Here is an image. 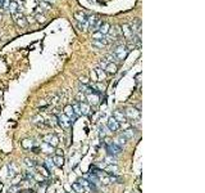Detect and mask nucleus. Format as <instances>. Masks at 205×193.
Instances as JSON below:
<instances>
[{"instance_id": "37998d69", "label": "nucleus", "mask_w": 205, "mask_h": 193, "mask_svg": "<svg viewBox=\"0 0 205 193\" xmlns=\"http://www.w3.org/2000/svg\"><path fill=\"white\" fill-rule=\"evenodd\" d=\"M101 182L104 183V184H110V176H102Z\"/></svg>"}, {"instance_id": "7c9ffc66", "label": "nucleus", "mask_w": 205, "mask_h": 193, "mask_svg": "<svg viewBox=\"0 0 205 193\" xmlns=\"http://www.w3.org/2000/svg\"><path fill=\"white\" fill-rule=\"evenodd\" d=\"M104 161L106 162L108 165H114L115 162H117V158H115V156H110V154H109V156H106V157H105V160H104Z\"/></svg>"}, {"instance_id": "cd10ccee", "label": "nucleus", "mask_w": 205, "mask_h": 193, "mask_svg": "<svg viewBox=\"0 0 205 193\" xmlns=\"http://www.w3.org/2000/svg\"><path fill=\"white\" fill-rule=\"evenodd\" d=\"M24 164H26V166L31 167V169H33V167L37 166L36 161H35V160H32V158H24Z\"/></svg>"}, {"instance_id": "de8ad7c7", "label": "nucleus", "mask_w": 205, "mask_h": 193, "mask_svg": "<svg viewBox=\"0 0 205 193\" xmlns=\"http://www.w3.org/2000/svg\"><path fill=\"white\" fill-rule=\"evenodd\" d=\"M140 77H141V73L136 75V82H137V84H140Z\"/></svg>"}, {"instance_id": "c03bdc74", "label": "nucleus", "mask_w": 205, "mask_h": 193, "mask_svg": "<svg viewBox=\"0 0 205 193\" xmlns=\"http://www.w3.org/2000/svg\"><path fill=\"white\" fill-rule=\"evenodd\" d=\"M17 193H33L32 189H24V190H18Z\"/></svg>"}, {"instance_id": "1a4fd4ad", "label": "nucleus", "mask_w": 205, "mask_h": 193, "mask_svg": "<svg viewBox=\"0 0 205 193\" xmlns=\"http://www.w3.org/2000/svg\"><path fill=\"white\" fill-rule=\"evenodd\" d=\"M64 115H65L67 117L71 120V122H73V120L77 117V116L74 115L73 110H72V106L71 104H68V106H65V107H64Z\"/></svg>"}, {"instance_id": "dca6fc26", "label": "nucleus", "mask_w": 205, "mask_h": 193, "mask_svg": "<svg viewBox=\"0 0 205 193\" xmlns=\"http://www.w3.org/2000/svg\"><path fill=\"white\" fill-rule=\"evenodd\" d=\"M108 41L106 39H101V40H92V46H95V48H99V49H102L105 45H108Z\"/></svg>"}, {"instance_id": "7ed1b4c3", "label": "nucleus", "mask_w": 205, "mask_h": 193, "mask_svg": "<svg viewBox=\"0 0 205 193\" xmlns=\"http://www.w3.org/2000/svg\"><path fill=\"white\" fill-rule=\"evenodd\" d=\"M124 116L126 118H130V120H137L140 118V111L136 110L135 107H127L124 110Z\"/></svg>"}, {"instance_id": "a211bd4d", "label": "nucleus", "mask_w": 205, "mask_h": 193, "mask_svg": "<svg viewBox=\"0 0 205 193\" xmlns=\"http://www.w3.org/2000/svg\"><path fill=\"white\" fill-rule=\"evenodd\" d=\"M114 144H117L118 147H120V148H123V147L127 144V139L124 138V136L120 134V135H118L117 136V139H115V142H114Z\"/></svg>"}, {"instance_id": "58836bf2", "label": "nucleus", "mask_w": 205, "mask_h": 193, "mask_svg": "<svg viewBox=\"0 0 205 193\" xmlns=\"http://www.w3.org/2000/svg\"><path fill=\"white\" fill-rule=\"evenodd\" d=\"M19 187H20L19 184H14V185H12V187L9 188V193H17V192H18V189H19Z\"/></svg>"}, {"instance_id": "393cba45", "label": "nucleus", "mask_w": 205, "mask_h": 193, "mask_svg": "<svg viewBox=\"0 0 205 193\" xmlns=\"http://www.w3.org/2000/svg\"><path fill=\"white\" fill-rule=\"evenodd\" d=\"M99 19V17H97V15H89V17H87V25H89V27H94V25L95 23H96V21ZM92 30V28H91Z\"/></svg>"}, {"instance_id": "6ab92c4d", "label": "nucleus", "mask_w": 205, "mask_h": 193, "mask_svg": "<svg viewBox=\"0 0 205 193\" xmlns=\"http://www.w3.org/2000/svg\"><path fill=\"white\" fill-rule=\"evenodd\" d=\"M31 121H32L33 124H36V125H38V126H44V118H42V116H40V115L33 116V117L31 118Z\"/></svg>"}, {"instance_id": "f3484780", "label": "nucleus", "mask_w": 205, "mask_h": 193, "mask_svg": "<svg viewBox=\"0 0 205 193\" xmlns=\"http://www.w3.org/2000/svg\"><path fill=\"white\" fill-rule=\"evenodd\" d=\"M122 135L124 136L126 139H132L133 136H135V129L133 128H128V129H126V130H123V133H122Z\"/></svg>"}, {"instance_id": "f03ea898", "label": "nucleus", "mask_w": 205, "mask_h": 193, "mask_svg": "<svg viewBox=\"0 0 205 193\" xmlns=\"http://www.w3.org/2000/svg\"><path fill=\"white\" fill-rule=\"evenodd\" d=\"M42 139H44V143L49 144V146L53 147V148L58 147V144H59V138L55 135V134L49 133V134H46V135H44Z\"/></svg>"}, {"instance_id": "c756f323", "label": "nucleus", "mask_w": 205, "mask_h": 193, "mask_svg": "<svg viewBox=\"0 0 205 193\" xmlns=\"http://www.w3.org/2000/svg\"><path fill=\"white\" fill-rule=\"evenodd\" d=\"M71 106H72V110H73L74 115H76V116L81 115V111H79V103L78 102H74L73 104H71Z\"/></svg>"}, {"instance_id": "4468645a", "label": "nucleus", "mask_w": 205, "mask_h": 193, "mask_svg": "<svg viewBox=\"0 0 205 193\" xmlns=\"http://www.w3.org/2000/svg\"><path fill=\"white\" fill-rule=\"evenodd\" d=\"M74 18L78 21V23H82V25L87 23V17H86V14H85V13H82V12H76V13H74Z\"/></svg>"}, {"instance_id": "2eb2a0df", "label": "nucleus", "mask_w": 205, "mask_h": 193, "mask_svg": "<svg viewBox=\"0 0 205 193\" xmlns=\"http://www.w3.org/2000/svg\"><path fill=\"white\" fill-rule=\"evenodd\" d=\"M53 164H54V166H56V167H62L64 165V157L63 156H54L53 158Z\"/></svg>"}, {"instance_id": "e433bc0d", "label": "nucleus", "mask_w": 205, "mask_h": 193, "mask_svg": "<svg viewBox=\"0 0 205 193\" xmlns=\"http://www.w3.org/2000/svg\"><path fill=\"white\" fill-rule=\"evenodd\" d=\"M77 100H78V103L86 102V95H85L83 93H81V91H79L78 94H77Z\"/></svg>"}, {"instance_id": "5701e85b", "label": "nucleus", "mask_w": 205, "mask_h": 193, "mask_svg": "<svg viewBox=\"0 0 205 193\" xmlns=\"http://www.w3.org/2000/svg\"><path fill=\"white\" fill-rule=\"evenodd\" d=\"M13 15H14L15 22H17L19 26H24L26 25V18L23 17L22 14H17V13H15V14H13Z\"/></svg>"}, {"instance_id": "bb28decb", "label": "nucleus", "mask_w": 205, "mask_h": 193, "mask_svg": "<svg viewBox=\"0 0 205 193\" xmlns=\"http://www.w3.org/2000/svg\"><path fill=\"white\" fill-rule=\"evenodd\" d=\"M105 171H106L109 175H112V174H117V172H118V166H117L115 164H114V165H109V166H108L106 169H105Z\"/></svg>"}, {"instance_id": "423d86ee", "label": "nucleus", "mask_w": 205, "mask_h": 193, "mask_svg": "<svg viewBox=\"0 0 205 193\" xmlns=\"http://www.w3.org/2000/svg\"><path fill=\"white\" fill-rule=\"evenodd\" d=\"M108 129H109L110 131H118L120 129V124L118 122L117 120H115L113 116H110L109 118H108V124H106Z\"/></svg>"}, {"instance_id": "c85d7f7f", "label": "nucleus", "mask_w": 205, "mask_h": 193, "mask_svg": "<svg viewBox=\"0 0 205 193\" xmlns=\"http://www.w3.org/2000/svg\"><path fill=\"white\" fill-rule=\"evenodd\" d=\"M8 9L10 10V13L12 14H15L17 13V10H18V4L15 1H10V5H9V8Z\"/></svg>"}, {"instance_id": "c9c22d12", "label": "nucleus", "mask_w": 205, "mask_h": 193, "mask_svg": "<svg viewBox=\"0 0 205 193\" xmlns=\"http://www.w3.org/2000/svg\"><path fill=\"white\" fill-rule=\"evenodd\" d=\"M95 89H97V93H101V91H104L105 90V85L102 84V82H96Z\"/></svg>"}, {"instance_id": "49530a36", "label": "nucleus", "mask_w": 205, "mask_h": 193, "mask_svg": "<svg viewBox=\"0 0 205 193\" xmlns=\"http://www.w3.org/2000/svg\"><path fill=\"white\" fill-rule=\"evenodd\" d=\"M55 154H56V156H63V149H56Z\"/></svg>"}, {"instance_id": "a878e982", "label": "nucleus", "mask_w": 205, "mask_h": 193, "mask_svg": "<svg viewBox=\"0 0 205 193\" xmlns=\"http://www.w3.org/2000/svg\"><path fill=\"white\" fill-rule=\"evenodd\" d=\"M40 151H44V153L50 154V153H53V147H50L49 144H46V143H42L41 144V147H40Z\"/></svg>"}, {"instance_id": "a19ab883", "label": "nucleus", "mask_w": 205, "mask_h": 193, "mask_svg": "<svg viewBox=\"0 0 205 193\" xmlns=\"http://www.w3.org/2000/svg\"><path fill=\"white\" fill-rule=\"evenodd\" d=\"M10 5V0H3L1 1V9H8Z\"/></svg>"}, {"instance_id": "9b49d317", "label": "nucleus", "mask_w": 205, "mask_h": 193, "mask_svg": "<svg viewBox=\"0 0 205 193\" xmlns=\"http://www.w3.org/2000/svg\"><path fill=\"white\" fill-rule=\"evenodd\" d=\"M117 71H118V67H117V64L113 63V62H109V63L105 66V72H106L108 75H114V73H117Z\"/></svg>"}, {"instance_id": "72a5a7b5", "label": "nucleus", "mask_w": 205, "mask_h": 193, "mask_svg": "<svg viewBox=\"0 0 205 193\" xmlns=\"http://www.w3.org/2000/svg\"><path fill=\"white\" fill-rule=\"evenodd\" d=\"M92 39H94V40H101V39H104V35L100 33L99 31H94V33H92Z\"/></svg>"}, {"instance_id": "412c9836", "label": "nucleus", "mask_w": 205, "mask_h": 193, "mask_svg": "<svg viewBox=\"0 0 205 193\" xmlns=\"http://www.w3.org/2000/svg\"><path fill=\"white\" fill-rule=\"evenodd\" d=\"M38 169V171H40V175H42V176H45V178H48L49 175H50V171H49L48 169H46L44 165H37L36 166Z\"/></svg>"}, {"instance_id": "0eeeda50", "label": "nucleus", "mask_w": 205, "mask_h": 193, "mask_svg": "<svg viewBox=\"0 0 205 193\" xmlns=\"http://www.w3.org/2000/svg\"><path fill=\"white\" fill-rule=\"evenodd\" d=\"M120 33H122V35L124 36L127 40H130V39L133 36L132 28H131V26L128 25V23H124L123 26H120Z\"/></svg>"}, {"instance_id": "ea45409f", "label": "nucleus", "mask_w": 205, "mask_h": 193, "mask_svg": "<svg viewBox=\"0 0 205 193\" xmlns=\"http://www.w3.org/2000/svg\"><path fill=\"white\" fill-rule=\"evenodd\" d=\"M106 131H105V126L104 125H99V135L100 136H105Z\"/></svg>"}, {"instance_id": "b1692460", "label": "nucleus", "mask_w": 205, "mask_h": 193, "mask_svg": "<svg viewBox=\"0 0 205 193\" xmlns=\"http://www.w3.org/2000/svg\"><path fill=\"white\" fill-rule=\"evenodd\" d=\"M72 189H73L76 193H83L85 192V188L82 187L78 182H76V183H73V184H72Z\"/></svg>"}, {"instance_id": "4c0bfd02", "label": "nucleus", "mask_w": 205, "mask_h": 193, "mask_svg": "<svg viewBox=\"0 0 205 193\" xmlns=\"http://www.w3.org/2000/svg\"><path fill=\"white\" fill-rule=\"evenodd\" d=\"M78 183H79V184H81L83 188H85V187H90V182H89V180L82 179V178H81V179H78Z\"/></svg>"}, {"instance_id": "09e8293b", "label": "nucleus", "mask_w": 205, "mask_h": 193, "mask_svg": "<svg viewBox=\"0 0 205 193\" xmlns=\"http://www.w3.org/2000/svg\"><path fill=\"white\" fill-rule=\"evenodd\" d=\"M1 189H3V183L0 182V192H1Z\"/></svg>"}, {"instance_id": "ddd939ff", "label": "nucleus", "mask_w": 205, "mask_h": 193, "mask_svg": "<svg viewBox=\"0 0 205 193\" xmlns=\"http://www.w3.org/2000/svg\"><path fill=\"white\" fill-rule=\"evenodd\" d=\"M79 111H81V115H89L90 111H91V107H90L89 103L82 102L79 103Z\"/></svg>"}, {"instance_id": "f8f14e48", "label": "nucleus", "mask_w": 205, "mask_h": 193, "mask_svg": "<svg viewBox=\"0 0 205 193\" xmlns=\"http://www.w3.org/2000/svg\"><path fill=\"white\" fill-rule=\"evenodd\" d=\"M86 100H89V104H94L96 106L100 100V94H87L86 95Z\"/></svg>"}, {"instance_id": "4be33fe9", "label": "nucleus", "mask_w": 205, "mask_h": 193, "mask_svg": "<svg viewBox=\"0 0 205 193\" xmlns=\"http://www.w3.org/2000/svg\"><path fill=\"white\" fill-rule=\"evenodd\" d=\"M109 28H110V25L108 22H102V25L100 26V28H99V32L100 33H102V35H108V31H109Z\"/></svg>"}, {"instance_id": "79ce46f5", "label": "nucleus", "mask_w": 205, "mask_h": 193, "mask_svg": "<svg viewBox=\"0 0 205 193\" xmlns=\"http://www.w3.org/2000/svg\"><path fill=\"white\" fill-rule=\"evenodd\" d=\"M46 162H48V167H46V169L50 171V169H53V166H54L53 160H51V158H48V160H46Z\"/></svg>"}, {"instance_id": "39448f33", "label": "nucleus", "mask_w": 205, "mask_h": 193, "mask_svg": "<svg viewBox=\"0 0 205 193\" xmlns=\"http://www.w3.org/2000/svg\"><path fill=\"white\" fill-rule=\"evenodd\" d=\"M105 148H106V152L110 156H118V154L122 153V148L118 147L117 144H114V143L109 144V146H105Z\"/></svg>"}, {"instance_id": "a18cd8bd", "label": "nucleus", "mask_w": 205, "mask_h": 193, "mask_svg": "<svg viewBox=\"0 0 205 193\" xmlns=\"http://www.w3.org/2000/svg\"><path fill=\"white\" fill-rule=\"evenodd\" d=\"M41 5H42V7H45V9H50V8H51V5L50 4H46L45 1H41Z\"/></svg>"}, {"instance_id": "2f4dec72", "label": "nucleus", "mask_w": 205, "mask_h": 193, "mask_svg": "<svg viewBox=\"0 0 205 193\" xmlns=\"http://www.w3.org/2000/svg\"><path fill=\"white\" fill-rule=\"evenodd\" d=\"M35 18H36V21H37L38 23H44L46 21V17L44 14H41V13H37V14L35 15Z\"/></svg>"}, {"instance_id": "f257e3e1", "label": "nucleus", "mask_w": 205, "mask_h": 193, "mask_svg": "<svg viewBox=\"0 0 205 193\" xmlns=\"http://www.w3.org/2000/svg\"><path fill=\"white\" fill-rule=\"evenodd\" d=\"M113 54H114L115 59H118V61H123V59L127 57L128 50H127V48H126L124 44H119V45H117V46L114 48V51H113Z\"/></svg>"}, {"instance_id": "20e7f679", "label": "nucleus", "mask_w": 205, "mask_h": 193, "mask_svg": "<svg viewBox=\"0 0 205 193\" xmlns=\"http://www.w3.org/2000/svg\"><path fill=\"white\" fill-rule=\"evenodd\" d=\"M56 118H58V124H59V126H62V129H64V130H69L72 122H71V120L64 115V113L63 115H60V116H58Z\"/></svg>"}, {"instance_id": "aec40b11", "label": "nucleus", "mask_w": 205, "mask_h": 193, "mask_svg": "<svg viewBox=\"0 0 205 193\" xmlns=\"http://www.w3.org/2000/svg\"><path fill=\"white\" fill-rule=\"evenodd\" d=\"M8 169H9V174H8V176L13 179V178L17 175V167H15L14 164H9L8 165Z\"/></svg>"}, {"instance_id": "473e14b6", "label": "nucleus", "mask_w": 205, "mask_h": 193, "mask_svg": "<svg viewBox=\"0 0 205 193\" xmlns=\"http://www.w3.org/2000/svg\"><path fill=\"white\" fill-rule=\"evenodd\" d=\"M79 82H81L82 85H85V86H89L90 79H89L87 76H81V77H79Z\"/></svg>"}, {"instance_id": "9d476101", "label": "nucleus", "mask_w": 205, "mask_h": 193, "mask_svg": "<svg viewBox=\"0 0 205 193\" xmlns=\"http://www.w3.org/2000/svg\"><path fill=\"white\" fill-rule=\"evenodd\" d=\"M20 146H22L23 149H31L32 147H35V142H33V139L26 138L23 140H20Z\"/></svg>"}, {"instance_id": "6e6552de", "label": "nucleus", "mask_w": 205, "mask_h": 193, "mask_svg": "<svg viewBox=\"0 0 205 193\" xmlns=\"http://www.w3.org/2000/svg\"><path fill=\"white\" fill-rule=\"evenodd\" d=\"M113 117H114L119 124H124V122H127V118H126L124 113H123L122 111H119V110L114 111V113H113Z\"/></svg>"}, {"instance_id": "f704fd0d", "label": "nucleus", "mask_w": 205, "mask_h": 193, "mask_svg": "<svg viewBox=\"0 0 205 193\" xmlns=\"http://www.w3.org/2000/svg\"><path fill=\"white\" fill-rule=\"evenodd\" d=\"M95 72L97 73V77H99V80H104V79H105V72L102 71L101 68H96V69H95Z\"/></svg>"}]
</instances>
